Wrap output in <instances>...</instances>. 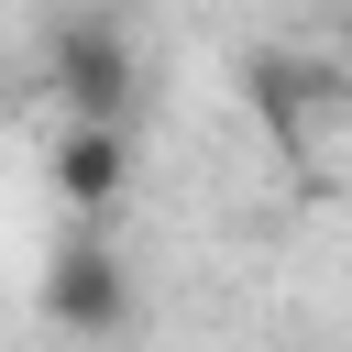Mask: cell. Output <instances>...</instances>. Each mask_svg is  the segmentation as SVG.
<instances>
[{
  "instance_id": "3",
  "label": "cell",
  "mask_w": 352,
  "mask_h": 352,
  "mask_svg": "<svg viewBox=\"0 0 352 352\" xmlns=\"http://www.w3.org/2000/svg\"><path fill=\"white\" fill-rule=\"evenodd\" d=\"M132 187V143L110 132V121H66V143H55V198L66 209H110Z\"/></svg>"
},
{
  "instance_id": "1",
  "label": "cell",
  "mask_w": 352,
  "mask_h": 352,
  "mask_svg": "<svg viewBox=\"0 0 352 352\" xmlns=\"http://www.w3.org/2000/svg\"><path fill=\"white\" fill-rule=\"evenodd\" d=\"M44 77H55L66 121H110V132H121V110H132V33H121L110 11H66Z\"/></svg>"
},
{
  "instance_id": "2",
  "label": "cell",
  "mask_w": 352,
  "mask_h": 352,
  "mask_svg": "<svg viewBox=\"0 0 352 352\" xmlns=\"http://www.w3.org/2000/svg\"><path fill=\"white\" fill-rule=\"evenodd\" d=\"M44 319L55 330H77V341H121L132 330V275H121V253L110 242H55V264H44Z\"/></svg>"
}]
</instances>
